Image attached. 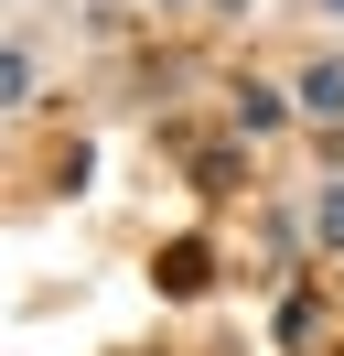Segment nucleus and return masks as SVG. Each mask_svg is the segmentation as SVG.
<instances>
[{"label": "nucleus", "mask_w": 344, "mask_h": 356, "mask_svg": "<svg viewBox=\"0 0 344 356\" xmlns=\"http://www.w3.org/2000/svg\"><path fill=\"white\" fill-rule=\"evenodd\" d=\"M322 227H334V238H344V195H334V205H322Z\"/></svg>", "instance_id": "f257e3e1"}, {"label": "nucleus", "mask_w": 344, "mask_h": 356, "mask_svg": "<svg viewBox=\"0 0 344 356\" xmlns=\"http://www.w3.org/2000/svg\"><path fill=\"white\" fill-rule=\"evenodd\" d=\"M334 11H344V0H334Z\"/></svg>", "instance_id": "f03ea898"}]
</instances>
